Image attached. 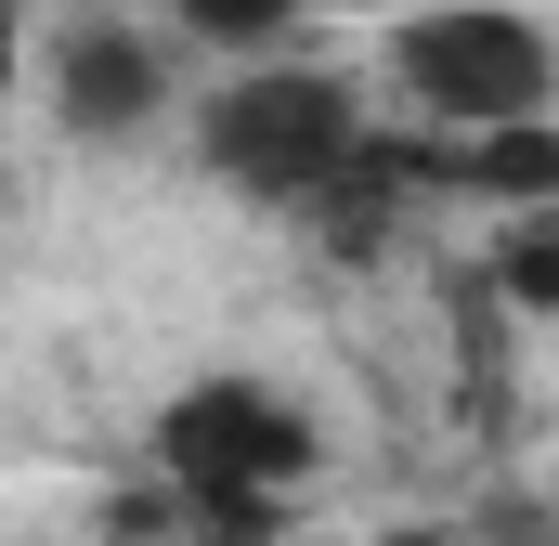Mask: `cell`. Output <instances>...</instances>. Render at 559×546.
Returning <instances> with one entry per match:
<instances>
[{
	"mask_svg": "<svg viewBox=\"0 0 559 546\" xmlns=\"http://www.w3.org/2000/svg\"><path fill=\"white\" fill-rule=\"evenodd\" d=\"M182 131H195V169H209L235 209H286V222L378 143V131H365V79H352V66H312L299 39L222 66V79L195 92Z\"/></svg>",
	"mask_w": 559,
	"mask_h": 546,
	"instance_id": "6da1fadb",
	"label": "cell"
},
{
	"mask_svg": "<svg viewBox=\"0 0 559 546\" xmlns=\"http://www.w3.org/2000/svg\"><path fill=\"white\" fill-rule=\"evenodd\" d=\"M378 66H391V105L442 143L508 131V118H559V39H547V13H508V0H429L378 39Z\"/></svg>",
	"mask_w": 559,
	"mask_h": 546,
	"instance_id": "7a4b0ae2",
	"label": "cell"
},
{
	"mask_svg": "<svg viewBox=\"0 0 559 546\" xmlns=\"http://www.w3.org/2000/svg\"><path fill=\"white\" fill-rule=\"evenodd\" d=\"M143 455H156L169 495H299L325 468V429L286 404L261 365H209V378H182L156 404Z\"/></svg>",
	"mask_w": 559,
	"mask_h": 546,
	"instance_id": "3957f363",
	"label": "cell"
},
{
	"mask_svg": "<svg viewBox=\"0 0 559 546\" xmlns=\"http://www.w3.org/2000/svg\"><path fill=\"white\" fill-rule=\"evenodd\" d=\"M26 79L52 92V131H66V143H143L169 105H182L169 39L131 26V13H79V26H52V52H39Z\"/></svg>",
	"mask_w": 559,
	"mask_h": 546,
	"instance_id": "277c9868",
	"label": "cell"
},
{
	"mask_svg": "<svg viewBox=\"0 0 559 546\" xmlns=\"http://www.w3.org/2000/svg\"><path fill=\"white\" fill-rule=\"evenodd\" d=\"M442 182L495 195V209H559V118H508V131H468L429 156Z\"/></svg>",
	"mask_w": 559,
	"mask_h": 546,
	"instance_id": "5b68a950",
	"label": "cell"
},
{
	"mask_svg": "<svg viewBox=\"0 0 559 546\" xmlns=\"http://www.w3.org/2000/svg\"><path fill=\"white\" fill-rule=\"evenodd\" d=\"M312 26V0H169V39L209 52V66H248V52H286Z\"/></svg>",
	"mask_w": 559,
	"mask_h": 546,
	"instance_id": "8992f818",
	"label": "cell"
},
{
	"mask_svg": "<svg viewBox=\"0 0 559 546\" xmlns=\"http://www.w3.org/2000/svg\"><path fill=\"white\" fill-rule=\"evenodd\" d=\"M495 286H508V299H534V312H559V209H521V222H508Z\"/></svg>",
	"mask_w": 559,
	"mask_h": 546,
	"instance_id": "52a82bcc",
	"label": "cell"
},
{
	"mask_svg": "<svg viewBox=\"0 0 559 546\" xmlns=\"http://www.w3.org/2000/svg\"><path fill=\"white\" fill-rule=\"evenodd\" d=\"M468 546H559V508L547 495H495V508L468 521Z\"/></svg>",
	"mask_w": 559,
	"mask_h": 546,
	"instance_id": "ba28073f",
	"label": "cell"
},
{
	"mask_svg": "<svg viewBox=\"0 0 559 546\" xmlns=\"http://www.w3.org/2000/svg\"><path fill=\"white\" fill-rule=\"evenodd\" d=\"M13 105H26V13L0 0V118H13Z\"/></svg>",
	"mask_w": 559,
	"mask_h": 546,
	"instance_id": "9c48e42d",
	"label": "cell"
},
{
	"mask_svg": "<svg viewBox=\"0 0 559 546\" xmlns=\"http://www.w3.org/2000/svg\"><path fill=\"white\" fill-rule=\"evenodd\" d=\"M508 13H559V0H508Z\"/></svg>",
	"mask_w": 559,
	"mask_h": 546,
	"instance_id": "30bf717a",
	"label": "cell"
}]
</instances>
